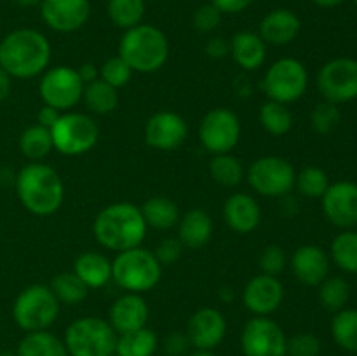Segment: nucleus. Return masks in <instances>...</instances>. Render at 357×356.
Returning a JSON list of instances; mask_svg holds the SVG:
<instances>
[{
    "label": "nucleus",
    "instance_id": "1",
    "mask_svg": "<svg viewBox=\"0 0 357 356\" xmlns=\"http://www.w3.org/2000/svg\"><path fill=\"white\" fill-rule=\"evenodd\" d=\"M51 44L44 34L17 28L0 40V66L13 79H33L47 70Z\"/></svg>",
    "mask_w": 357,
    "mask_h": 356
},
{
    "label": "nucleus",
    "instance_id": "2",
    "mask_svg": "<svg viewBox=\"0 0 357 356\" xmlns=\"http://www.w3.org/2000/svg\"><path fill=\"white\" fill-rule=\"evenodd\" d=\"M149 225L142 209L128 201L114 202L101 209L93 223V232L101 246L114 251H126L142 246Z\"/></svg>",
    "mask_w": 357,
    "mask_h": 356
},
{
    "label": "nucleus",
    "instance_id": "3",
    "mask_svg": "<svg viewBox=\"0 0 357 356\" xmlns=\"http://www.w3.org/2000/svg\"><path fill=\"white\" fill-rule=\"evenodd\" d=\"M16 194L24 209L37 216L58 212L65 199V185L58 171L40 161L26 164L16 175Z\"/></svg>",
    "mask_w": 357,
    "mask_h": 356
},
{
    "label": "nucleus",
    "instance_id": "4",
    "mask_svg": "<svg viewBox=\"0 0 357 356\" xmlns=\"http://www.w3.org/2000/svg\"><path fill=\"white\" fill-rule=\"evenodd\" d=\"M119 56L131 66L132 72L152 73L166 65L169 42L160 28L139 23L122 35Z\"/></svg>",
    "mask_w": 357,
    "mask_h": 356
},
{
    "label": "nucleus",
    "instance_id": "5",
    "mask_svg": "<svg viewBox=\"0 0 357 356\" xmlns=\"http://www.w3.org/2000/svg\"><path fill=\"white\" fill-rule=\"evenodd\" d=\"M162 276V265L153 251L136 246L119 251L112 262V279L129 293H145L152 290Z\"/></svg>",
    "mask_w": 357,
    "mask_h": 356
},
{
    "label": "nucleus",
    "instance_id": "6",
    "mask_svg": "<svg viewBox=\"0 0 357 356\" xmlns=\"http://www.w3.org/2000/svg\"><path fill=\"white\" fill-rule=\"evenodd\" d=\"M63 342L70 356H112L117 334L108 320L84 316L68 325Z\"/></svg>",
    "mask_w": 357,
    "mask_h": 356
},
{
    "label": "nucleus",
    "instance_id": "7",
    "mask_svg": "<svg viewBox=\"0 0 357 356\" xmlns=\"http://www.w3.org/2000/svg\"><path fill=\"white\" fill-rule=\"evenodd\" d=\"M59 314V300L51 286L35 283L21 290L13 304V318L24 332L47 330Z\"/></svg>",
    "mask_w": 357,
    "mask_h": 356
},
{
    "label": "nucleus",
    "instance_id": "8",
    "mask_svg": "<svg viewBox=\"0 0 357 356\" xmlns=\"http://www.w3.org/2000/svg\"><path fill=\"white\" fill-rule=\"evenodd\" d=\"M52 147L63 156H82L89 152L100 138V128L91 115L66 112L51 128Z\"/></svg>",
    "mask_w": 357,
    "mask_h": 356
},
{
    "label": "nucleus",
    "instance_id": "9",
    "mask_svg": "<svg viewBox=\"0 0 357 356\" xmlns=\"http://www.w3.org/2000/svg\"><path fill=\"white\" fill-rule=\"evenodd\" d=\"M309 87V72L295 58H281L272 63L264 77V91L268 100L279 103H295Z\"/></svg>",
    "mask_w": 357,
    "mask_h": 356
},
{
    "label": "nucleus",
    "instance_id": "10",
    "mask_svg": "<svg viewBox=\"0 0 357 356\" xmlns=\"http://www.w3.org/2000/svg\"><path fill=\"white\" fill-rule=\"evenodd\" d=\"M296 171L289 161L275 156H265L253 161L248 170L251 188L265 198H284L295 187Z\"/></svg>",
    "mask_w": 357,
    "mask_h": 356
},
{
    "label": "nucleus",
    "instance_id": "11",
    "mask_svg": "<svg viewBox=\"0 0 357 356\" xmlns=\"http://www.w3.org/2000/svg\"><path fill=\"white\" fill-rule=\"evenodd\" d=\"M84 86L86 84L80 79L77 68L59 65L45 70L38 84L44 105L56 108V110H70L82 100Z\"/></svg>",
    "mask_w": 357,
    "mask_h": 356
},
{
    "label": "nucleus",
    "instance_id": "12",
    "mask_svg": "<svg viewBox=\"0 0 357 356\" xmlns=\"http://www.w3.org/2000/svg\"><path fill=\"white\" fill-rule=\"evenodd\" d=\"M317 89L324 101L340 105L357 100V59L335 58L321 66Z\"/></svg>",
    "mask_w": 357,
    "mask_h": 356
},
{
    "label": "nucleus",
    "instance_id": "13",
    "mask_svg": "<svg viewBox=\"0 0 357 356\" xmlns=\"http://www.w3.org/2000/svg\"><path fill=\"white\" fill-rule=\"evenodd\" d=\"M241 138L239 117L230 108L218 107L209 110L199 126L201 145L213 156L230 154Z\"/></svg>",
    "mask_w": 357,
    "mask_h": 356
},
{
    "label": "nucleus",
    "instance_id": "14",
    "mask_svg": "<svg viewBox=\"0 0 357 356\" xmlns=\"http://www.w3.org/2000/svg\"><path fill=\"white\" fill-rule=\"evenodd\" d=\"M288 337L268 316H255L246 321L241 334L244 356H286Z\"/></svg>",
    "mask_w": 357,
    "mask_h": 356
},
{
    "label": "nucleus",
    "instance_id": "15",
    "mask_svg": "<svg viewBox=\"0 0 357 356\" xmlns=\"http://www.w3.org/2000/svg\"><path fill=\"white\" fill-rule=\"evenodd\" d=\"M188 136V124L176 112L162 110L153 114L145 124L146 145L155 150L171 152L183 145Z\"/></svg>",
    "mask_w": 357,
    "mask_h": 356
},
{
    "label": "nucleus",
    "instance_id": "16",
    "mask_svg": "<svg viewBox=\"0 0 357 356\" xmlns=\"http://www.w3.org/2000/svg\"><path fill=\"white\" fill-rule=\"evenodd\" d=\"M324 216L340 229H352L357 225V184L349 180L330 184L321 198Z\"/></svg>",
    "mask_w": 357,
    "mask_h": 356
},
{
    "label": "nucleus",
    "instance_id": "17",
    "mask_svg": "<svg viewBox=\"0 0 357 356\" xmlns=\"http://www.w3.org/2000/svg\"><path fill=\"white\" fill-rule=\"evenodd\" d=\"M44 23L59 34H72L82 28L91 16L89 0H42Z\"/></svg>",
    "mask_w": 357,
    "mask_h": 356
},
{
    "label": "nucleus",
    "instance_id": "18",
    "mask_svg": "<svg viewBox=\"0 0 357 356\" xmlns=\"http://www.w3.org/2000/svg\"><path fill=\"white\" fill-rule=\"evenodd\" d=\"M187 335L192 348L213 351L227 335L225 316L215 307H202L188 320Z\"/></svg>",
    "mask_w": 357,
    "mask_h": 356
},
{
    "label": "nucleus",
    "instance_id": "19",
    "mask_svg": "<svg viewBox=\"0 0 357 356\" xmlns=\"http://www.w3.org/2000/svg\"><path fill=\"white\" fill-rule=\"evenodd\" d=\"M282 297H284V288L278 276H268L264 272L251 278L243 290L244 306L255 316H268L278 311Z\"/></svg>",
    "mask_w": 357,
    "mask_h": 356
},
{
    "label": "nucleus",
    "instance_id": "20",
    "mask_svg": "<svg viewBox=\"0 0 357 356\" xmlns=\"http://www.w3.org/2000/svg\"><path fill=\"white\" fill-rule=\"evenodd\" d=\"M149 314V304L145 302V299L139 293L128 292L112 304L108 323L112 325L117 335L128 334V332L146 327Z\"/></svg>",
    "mask_w": 357,
    "mask_h": 356
},
{
    "label": "nucleus",
    "instance_id": "21",
    "mask_svg": "<svg viewBox=\"0 0 357 356\" xmlns=\"http://www.w3.org/2000/svg\"><path fill=\"white\" fill-rule=\"evenodd\" d=\"M293 274L307 286H319L330 276V257L317 244H302L291 257Z\"/></svg>",
    "mask_w": 357,
    "mask_h": 356
},
{
    "label": "nucleus",
    "instance_id": "22",
    "mask_svg": "<svg viewBox=\"0 0 357 356\" xmlns=\"http://www.w3.org/2000/svg\"><path fill=\"white\" fill-rule=\"evenodd\" d=\"M225 223L237 234H250L260 225L261 209L257 199L244 192H236L223 205Z\"/></svg>",
    "mask_w": 357,
    "mask_h": 356
},
{
    "label": "nucleus",
    "instance_id": "23",
    "mask_svg": "<svg viewBox=\"0 0 357 356\" xmlns=\"http://www.w3.org/2000/svg\"><path fill=\"white\" fill-rule=\"evenodd\" d=\"M300 17L289 9H274L260 21V37L265 44L288 45L300 34Z\"/></svg>",
    "mask_w": 357,
    "mask_h": 356
},
{
    "label": "nucleus",
    "instance_id": "24",
    "mask_svg": "<svg viewBox=\"0 0 357 356\" xmlns=\"http://www.w3.org/2000/svg\"><path fill=\"white\" fill-rule=\"evenodd\" d=\"M213 236V220L204 209H188L178 222V239L183 248L201 250L209 243Z\"/></svg>",
    "mask_w": 357,
    "mask_h": 356
},
{
    "label": "nucleus",
    "instance_id": "25",
    "mask_svg": "<svg viewBox=\"0 0 357 356\" xmlns=\"http://www.w3.org/2000/svg\"><path fill=\"white\" fill-rule=\"evenodd\" d=\"M230 54L241 68L253 72L265 63L267 44L255 31H239L230 40Z\"/></svg>",
    "mask_w": 357,
    "mask_h": 356
},
{
    "label": "nucleus",
    "instance_id": "26",
    "mask_svg": "<svg viewBox=\"0 0 357 356\" xmlns=\"http://www.w3.org/2000/svg\"><path fill=\"white\" fill-rule=\"evenodd\" d=\"M73 272L87 288H101L112 279V262L105 255L87 251L77 257Z\"/></svg>",
    "mask_w": 357,
    "mask_h": 356
},
{
    "label": "nucleus",
    "instance_id": "27",
    "mask_svg": "<svg viewBox=\"0 0 357 356\" xmlns=\"http://www.w3.org/2000/svg\"><path fill=\"white\" fill-rule=\"evenodd\" d=\"M17 356H70L61 339L47 330L26 332L17 344Z\"/></svg>",
    "mask_w": 357,
    "mask_h": 356
},
{
    "label": "nucleus",
    "instance_id": "28",
    "mask_svg": "<svg viewBox=\"0 0 357 356\" xmlns=\"http://www.w3.org/2000/svg\"><path fill=\"white\" fill-rule=\"evenodd\" d=\"M139 209H142L146 225L153 227V229H173L180 222V209H178L176 202L169 198H162V195L150 198Z\"/></svg>",
    "mask_w": 357,
    "mask_h": 356
},
{
    "label": "nucleus",
    "instance_id": "29",
    "mask_svg": "<svg viewBox=\"0 0 357 356\" xmlns=\"http://www.w3.org/2000/svg\"><path fill=\"white\" fill-rule=\"evenodd\" d=\"M159 348L155 332L143 327L139 330L117 335L115 355L119 356H153Z\"/></svg>",
    "mask_w": 357,
    "mask_h": 356
},
{
    "label": "nucleus",
    "instance_id": "30",
    "mask_svg": "<svg viewBox=\"0 0 357 356\" xmlns=\"http://www.w3.org/2000/svg\"><path fill=\"white\" fill-rule=\"evenodd\" d=\"M82 101L87 110L94 115H107L119 105V93L105 80L96 79L84 86Z\"/></svg>",
    "mask_w": 357,
    "mask_h": 356
},
{
    "label": "nucleus",
    "instance_id": "31",
    "mask_svg": "<svg viewBox=\"0 0 357 356\" xmlns=\"http://www.w3.org/2000/svg\"><path fill=\"white\" fill-rule=\"evenodd\" d=\"M20 145L21 154L24 157L33 163V161H40L44 159L45 156H49L54 147H52V136H51V129L44 128L40 124H33L30 128L24 129L20 136Z\"/></svg>",
    "mask_w": 357,
    "mask_h": 356
},
{
    "label": "nucleus",
    "instance_id": "32",
    "mask_svg": "<svg viewBox=\"0 0 357 356\" xmlns=\"http://www.w3.org/2000/svg\"><path fill=\"white\" fill-rule=\"evenodd\" d=\"M331 260L338 269L357 274V230L345 229L331 241Z\"/></svg>",
    "mask_w": 357,
    "mask_h": 356
},
{
    "label": "nucleus",
    "instance_id": "33",
    "mask_svg": "<svg viewBox=\"0 0 357 356\" xmlns=\"http://www.w3.org/2000/svg\"><path fill=\"white\" fill-rule=\"evenodd\" d=\"M331 337L344 351L357 353V309H345L335 313L331 320Z\"/></svg>",
    "mask_w": 357,
    "mask_h": 356
},
{
    "label": "nucleus",
    "instance_id": "34",
    "mask_svg": "<svg viewBox=\"0 0 357 356\" xmlns=\"http://www.w3.org/2000/svg\"><path fill=\"white\" fill-rule=\"evenodd\" d=\"M351 299V285L340 276H328L319 285V302L330 313L345 309Z\"/></svg>",
    "mask_w": 357,
    "mask_h": 356
},
{
    "label": "nucleus",
    "instance_id": "35",
    "mask_svg": "<svg viewBox=\"0 0 357 356\" xmlns=\"http://www.w3.org/2000/svg\"><path fill=\"white\" fill-rule=\"evenodd\" d=\"M108 17L122 30L136 27L145 16V0H108Z\"/></svg>",
    "mask_w": 357,
    "mask_h": 356
},
{
    "label": "nucleus",
    "instance_id": "36",
    "mask_svg": "<svg viewBox=\"0 0 357 356\" xmlns=\"http://www.w3.org/2000/svg\"><path fill=\"white\" fill-rule=\"evenodd\" d=\"M209 173L216 184L223 187H236L244 178V166L232 154H218L213 156L209 163Z\"/></svg>",
    "mask_w": 357,
    "mask_h": 356
},
{
    "label": "nucleus",
    "instance_id": "37",
    "mask_svg": "<svg viewBox=\"0 0 357 356\" xmlns=\"http://www.w3.org/2000/svg\"><path fill=\"white\" fill-rule=\"evenodd\" d=\"M260 122L265 131L272 136H282L293 128V114L288 105L268 100L260 108Z\"/></svg>",
    "mask_w": 357,
    "mask_h": 356
},
{
    "label": "nucleus",
    "instance_id": "38",
    "mask_svg": "<svg viewBox=\"0 0 357 356\" xmlns=\"http://www.w3.org/2000/svg\"><path fill=\"white\" fill-rule=\"evenodd\" d=\"M49 286H51L52 293L59 300V304H66V306H75V304L82 302L89 292V288L77 278L73 271L56 274Z\"/></svg>",
    "mask_w": 357,
    "mask_h": 356
},
{
    "label": "nucleus",
    "instance_id": "39",
    "mask_svg": "<svg viewBox=\"0 0 357 356\" xmlns=\"http://www.w3.org/2000/svg\"><path fill=\"white\" fill-rule=\"evenodd\" d=\"M295 187L298 188L303 198L321 199L330 187V178H328L326 171L321 168L307 166L296 175Z\"/></svg>",
    "mask_w": 357,
    "mask_h": 356
},
{
    "label": "nucleus",
    "instance_id": "40",
    "mask_svg": "<svg viewBox=\"0 0 357 356\" xmlns=\"http://www.w3.org/2000/svg\"><path fill=\"white\" fill-rule=\"evenodd\" d=\"M340 108H338V105L330 103V101H323V103L316 105V108L310 114V126L321 136L333 133L340 124Z\"/></svg>",
    "mask_w": 357,
    "mask_h": 356
},
{
    "label": "nucleus",
    "instance_id": "41",
    "mask_svg": "<svg viewBox=\"0 0 357 356\" xmlns=\"http://www.w3.org/2000/svg\"><path fill=\"white\" fill-rule=\"evenodd\" d=\"M132 70L121 56H114V58H108L107 61L101 65L100 68V79L105 80L107 84H110L112 87L119 89V87H124L126 84L131 80Z\"/></svg>",
    "mask_w": 357,
    "mask_h": 356
},
{
    "label": "nucleus",
    "instance_id": "42",
    "mask_svg": "<svg viewBox=\"0 0 357 356\" xmlns=\"http://www.w3.org/2000/svg\"><path fill=\"white\" fill-rule=\"evenodd\" d=\"M321 341L314 334L300 332L288 339L286 356H319Z\"/></svg>",
    "mask_w": 357,
    "mask_h": 356
},
{
    "label": "nucleus",
    "instance_id": "43",
    "mask_svg": "<svg viewBox=\"0 0 357 356\" xmlns=\"http://www.w3.org/2000/svg\"><path fill=\"white\" fill-rule=\"evenodd\" d=\"M258 264H260V269L264 274L279 276L284 271L286 264H288V257H286V251L279 244H268L261 251Z\"/></svg>",
    "mask_w": 357,
    "mask_h": 356
},
{
    "label": "nucleus",
    "instance_id": "44",
    "mask_svg": "<svg viewBox=\"0 0 357 356\" xmlns=\"http://www.w3.org/2000/svg\"><path fill=\"white\" fill-rule=\"evenodd\" d=\"M222 21V13L213 3H204L194 14V27L201 34H211L218 28Z\"/></svg>",
    "mask_w": 357,
    "mask_h": 356
},
{
    "label": "nucleus",
    "instance_id": "45",
    "mask_svg": "<svg viewBox=\"0 0 357 356\" xmlns=\"http://www.w3.org/2000/svg\"><path fill=\"white\" fill-rule=\"evenodd\" d=\"M181 251H183L181 241L178 239V237H167V239L160 241V243L157 244L153 255H155L159 264L164 267V265L174 264V262L181 257Z\"/></svg>",
    "mask_w": 357,
    "mask_h": 356
},
{
    "label": "nucleus",
    "instance_id": "46",
    "mask_svg": "<svg viewBox=\"0 0 357 356\" xmlns=\"http://www.w3.org/2000/svg\"><path fill=\"white\" fill-rule=\"evenodd\" d=\"M190 348L187 332H171L164 341V351L167 356H187Z\"/></svg>",
    "mask_w": 357,
    "mask_h": 356
},
{
    "label": "nucleus",
    "instance_id": "47",
    "mask_svg": "<svg viewBox=\"0 0 357 356\" xmlns=\"http://www.w3.org/2000/svg\"><path fill=\"white\" fill-rule=\"evenodd\" d=\"M204 51L209 58L222 59L230 54V42L223 37H211L206 42Z\"/></svg>",
    "mask_w": 357,
    "mask_h": 356
},
{
    "label": "nucleus",
    "instance_id": "48",
    "mask_svg": "<svg viewBox=\"0 0 357 356\" xmlns=\"http://www.w3.org/2000/svg\"><path fill=\"white\" fill-rule=\"evenodd\" d=\"M213 6L222 14H237L253 3V0H211Z\"/></svg>",
    "mask_w": 357,
    "mask_h": 356
},
{
    "label": "nucleus",
    "instance_id": "49",
    "mask_svg": "<svg viewBox=\"0 0 357 356\" xmlns=\"http://www.w3.org/2000/svg\"><path fill=\"white\" fill-rule=\"evenodd\" d=\"M59 115H61V112L56 110V108H52V107H49V105H44V107H42L37 114V124L51 129L52 126H54V122L59 119Z\"/></svg>",
    "mask_w": 357,
    "mask_h": 356
},
{
    "label": "nucleus",
    "instance_id": "50",
    "mask_svg": "<svg viewBox=\"0 0 357 356\" xmlns=\"http://www.w3.org/2000/svg\"><path fill=\"white\" fill-rule=\"evenodd\" d=\"M77 72H79L84 84H89L93 82V80L100 79V70H98L93 63H84V65H80V68H77Z\"/></svg>",
    "mask_w": 357,
    "mask_h": 356
},
{
    "label": "nucleus",
    "instance_id": "51",
    "mask_svg": "<svg viewBox=\"0 0 357 356\" xmlns=\"http://www.w3.org/2000/svg\"><path fill=\"white\" fill-rule=\"evenodd\" d=\"M10 91H13V77L0 66V103L9 98Z\"/></svg>",
    "mask_w": 357,
    "mask_h": 356
},
{
    "label": "nucleus",
    "instance_id": "52",
    "mask_svg": "<svg viewBox=\"0 0 357 356\" xmlns=\"http://www.w3.org/2000/svg\"><path fill=\"white\" fill-rule=\"evenodd\" d=\"M314 3H316V6H319V7H337V6H340V3H344L345 0H312Z\"/></svg>",
    "mask_w": 357,
    "mask_h": 356
},
{
    "label": "nucleus",
    "instance_id": "53",
    "mask_svg": "<svg viewBox=\"0 0 357 356\" xmlns=\"http://www.w3.org/2000/svg\"><path fill=\"white\" fill-rule=\"evenodd\" d=\"M14 3H17L20 7H35V6H40L42 0H13Z\"/></svg>",
    "mask_w": 357,
    "mask_h": 356
},
{
    "label": "nucleus",
    "instance_id": "54",
    "mask_svg": "<svg viewBox=\"0 0 357 356\" xmlns=\"http://www.w3.org/2000/svg\"><path fill=\"white\" fill-rule=\"evenodd\" d=\"M187 356H216L213 351H204V349H195V351L188 353Z\"/></svg>",
    "mask_w": 357,
    "mask_h": 356
},
{
    "label": "nucleus",
    "instance_id": "55",
    "mask_svg": "<svg viewBox=\"0 0 357 356\" xmlns=\"http://www.w3.org/2000/svg\"><path fill=\"white\" fill-rule=\"evenodd\" d=\"M0 356H17L16 353H10V351H2L0 353Z\"/></svg>",
    "mask_w": 357,
    "mask_h": 356
},
{
    "label": "nucleus",
    "instance_id": "56",
    "mask_svg": "<svg viewBox=\"0 0 357 356\" xmlns=\"http://www.w3.org/2000/svg\"><path fill=\"white\" fill-rule=\"evenodd\" d=\"M112 356H119V355H115V353H114V355H112Z\"/></svg>",
    "mask_w": 357,
    "mask_h": 356
},
{
    "label": "nucleus",
    "instance_id": "57",
    "mask_svg": "<svg viewBox=\"0 0 357 356\" xmlns=\"http://www.w3.org/2000/svg\"><path fill=\"white\" fill-rule=\"evenodd\" d=\"M354 3H356V6H357V0H354Z\"/></svg>",
    "mask_w": 357,
    "mask_h": 356
}]
</instances>
